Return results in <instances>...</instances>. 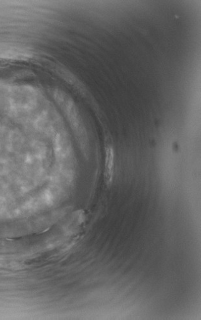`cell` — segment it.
<instances>
[{
  "label": "cell",
  "instance_id": "cell-1",
  "mask_svg": "<svg viewBox=\"0 0 201 320\" xmlns=\"http://www.w3.org/2000/svg\"><path fill=\"white\" fill-rule=\"evenodd\" d=\"M114 151L111 145L106 146V157H105V179L107 185L111 184L114 175Z\"/></svg>",
  "mask_w": 201,
  "mask_h": 320
}]
</instances>
